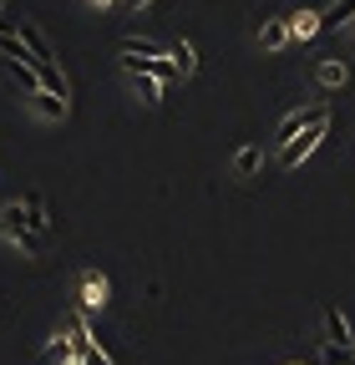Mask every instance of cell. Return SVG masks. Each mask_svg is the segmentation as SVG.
<instances>
[{
	"instance_id": "obj_4",
	"label": "cell",
	"mask_w": 355,
	"mask_h": 365,
	"mask_svg": "<svg viewBox=\"0 0 355 365\" xmlns=\"http://www.w3.org/2000/svg\"><path fill=\"white\" fill-rule=\"evenodd\" d=\"M325 117H330V102H315V107H299V112H289V117L274 127V143H279V148H289L304 127H315V122H325Z\"/></svg>"
},
{
	"instance_id": "obj_2",
	"label": "cell",
	"mask_w": 355,
	"mask_h": 365,
	"mask_svg": "<svg viewBox=\"0 0 355 365\" xmlns=\"http://www.w3.org/2000/svg\"><path fill=\"white\" fill-rule=\"evenodd\" d=\"M66 335H71V345H76V360H86V365H117V360L102 350V340L86 330L81 314H66Z\"/></svg>"
},
{
	"instance_id": "obj_15",
	"label": "cell",
	"mask_w": 355,
	"mask_h": 365,
	"mask_svg": "<svg viewBox=\"0 0 355 365\" xmlns=\"http://www.w3.org/2000/svg\"><path fill=\"white\" fill-rule=\"evenodd\" d=\"M259 163H264V153H259L254 143H244V148L234 153V173H239V178H254V173H259Z\"/></svg>"
},
{
	"instance_id": "obj_9",
	"label": "cell",
	"mask_w": 355,
	"mask_h": 365,
	"mask_svg": "<svg viewBox=\"0 0 355 365\" xmlns=\"http://www.w3.org/2000/svg\"><path fill=\"white\" fill-rule=\"evenodd\" d=\"M259 41H264V51H279V46H289L294 36H289V16H269L259 26Z\"/></svg>"
},
{
	"instance_id": "obj_3",
	"label": "cell",
	"mask_w": 355,
	"mask_h": 365,
	"mask_svg": "<svg viewBox=\"0 0 355 365\" xmlns=\"http://www.w3.org/2000/svg\"><path fill=\"white\" fill-rule=\"evenodd\" d=\"M325 132H330V117H325V122H315V127H304L289 148H279V168H284V173H294V168H299L309 153H315V148L325 143Z\"/></svg>"
},
{
	"instance_id": "obj_21",
	"label": "cell",
	"mask_w": 355,
	"mask_h": 365,
	"mask_svg": "<svg viewBox=\"0 0 355 365\" xmlns=\"http://www.w3.org/2000/svg\"><path fill=\"white\" fill-rule=\"evenodd\" d=\"M71 365H86V360H71Z\"/></svg>"
},
{
	"instance_id": "obj_16",
	"label": "cell",
	"mask_w": 355,
	"mask_h": 365,
	"mask_svg": "<svg viewBox=\"0 0 355 365\" xmlns=\"http://www.w3.org/2000/svg\"><path fill=\"white\" fill-rule=\"evenodd\" d=\"M46 360H51V365H71V360H76L71 335H51V340H46Z\"/></svg>"
},
{
	"instance_id": "obj_8",
	"label": "cell",
	"mask_w": 355,
	"mask_h": 365,
	"mask_svg": "<svg viewBox=\"0 0 355 365\" xmlns=\"http://www.w3.org/2000/svg\"><path fill=\"white\" fill-rule=\"evenodd\" d=\"M122 56H143V61H163L168 56V41H148V36H122L117 41Z\"/></svg>"
},
{
	"instance_id": "obj_23",
	"label": "cell",
	"mask_w": 355,
	"mask_h": 365,
	"mask_svg": "<svg viewBox=\"0 0 355 365\" xmlns=\"http://www.w3.org/2000/svg\"><path fill=\"white\" fill-rule=\"evenodd\" d=\"M350 365H355V355H350Z\"/></svg>"
},
{
	"instance_id": "obj_11",
	"label": "cell",
	"mask_w": 355,
	"mask_h": 365,
	"mask_svg": "<svg viewBox=\"0 0 355 365\" xmlns=\"http://www.w3.org/2000/svg\"><path fill=\"white\" fill-rule=\"evenodd\" d=\"M168 61L178 66V76H193V71H198V51H193V41H168Z\"/></svg>"
},
{
	"instance_id": "obj_6",
	"label": "cell",
	"mask_w": 355,
	"mask_h": 365,
	"mask_svg": "<svg viewBox=\"0 0 355 365\" xmlns=\"http://www.w3.org/2000/svg\"><path fill=\"white\" fill-rule=\"evenodd\" d=\"M320 335H325L330 350H350V325H345L340 304H325V309H320Z\"/></svg>"
},
{
	"instance_id": "obj_10",
	"label": "cell",
	"mask_w": 355,
	"mask_h": 365,
	"mask_svg": "<svg viewBox=\"0 0 355 365\" xmlns=\"http://www.w3.org/2000/svg\"><path fill=\"white\" fill-rule=\"evenodd\" d=\"M345 81H350V66H345V61H335V56H330V61H320V66H315V86H320V91H340Z\"/></svg>"
},
{
	"instance_id": "obj_20",
	"label": "cell",
	"mask_w": 355,
	"mask_h": 365,
	"mask_svg": "<svg viewBox=\"0 0 355 365\" xmlns=\"http://www.w3.org/2000/svg\"><path fill=\"white\" fill-rule=\"evenodd\" d=\"M0 21H6V0H0Z\"/></svg>"
},
{
	"instance_id": "obj_18",
	"label": "cell",
	"mask_w": 355,
	"mask_h": 365,
	"mask_svg": "<svg viewBox=\"0 0 355 365\" xmlns=\"http://www.w3.org/2000/svg\"><path fill=\"white\" fill-rule=\"evenodd\" d=\"M122 6H127V11H143V6H153V0H122Z\"/></svg>"
},
{
	"instance_id": "obj_17",
	"label": "cell",
	"mask_w": 355,
	"mask_h": 365,
	"mask_svg": "<svg viewBox=\"0 0 355 365\" xmlns=\"http://www.w3.org/2000/svg\"><path fill=\"white\" fill-rule=\"evenodd\" d=\"M132 86H138L143 107H163V81L158 76H132Z\"/></svg>"
},
{
	"instance_id": "obj_12",
	"label": "cell",
	"mask_w": 355,
	"mask_h": 365,
	"mask_svg": "<svg viewBox=\"0 0 355 365\" xmlns=\"http://www.w3.org/2000/svg\"><path fill=\"white\" fill-rule=\"evenodd\" d=\"M325 26H320V16L315 11H289V36L294 41H309V36H320Z\"/></svg>"
},
{
	"instance_id": "obj_19",
	"label": "cell",
	"mask_w": 355,
	"mask_h": 365,
	"mask_svg": "<svg viewBox=\"0 0 355 365\" xmlns=\"http://www.w3.org/2000/svg\"><path fill=\"white\" fill-rule=\"evenodd\" d=\"M92 6H102V11H107V6H112V0H92Z\"/></svg>"
},
{
	"instance_id": "obj_7",
	"label": "cell",
	"mask_w": 355,
	"mask_h": 365,
	"mask_svg": "<svg viewBox=\"0 0 355 365\" xmlns=\"http://www.w3.org/2000/svg\"><path fill=\"white\" fill-rule=\"evenodd\" d=\"M31 112L41 117V122H66V112H71V102L66 97H56V91H31Z\"/></svg>"
},
{
	"instance_id": "obj_22",
	"label": "cell",
	"mask_w": 355,
	"mask_h": 365,
	"mask_svg": "<svg viewBox=\"0 0 355 365\" xmlns=\"http://www.w3.org/2000/svg\"><path fill=\"white\" fill-rule=\"evenodd\" d=\"M0 41H6V31H0Z\"/></svg>"
},
{
	"instance_id": "obj_1",
	"label": "cell",
	"mask_w": 355,
	"mask_h": 365,
	"mask_svg": "<svg viewBox=\"0 0 355 365\" xmlns=\"http://www.w3.org/2000/svg\"><path fill=\"white\" fill-rule=\"evenodd\" d=\"M0 239H11L21 254H31V259H46V249H51V239H41L36 228L26 223V208L21 203H6L0 208Z\"/></svg>"
},
{
	"instance_id": "obj_13",
	"label": "cell",
	"mask_w": 355,
	"mask_h": 365,
	"mask_svg": "<svg viewBox=\"0 0 355 365\" xmlns=\"http://www.w3.org/2000/svg\"><path fill=\"white\" fill-rule=\"evenodd\" d=\"M26 223L36 228L41 239H51V218H46V198H41V193H31V198H26Z\"/></svg>"
},
{
	"instance_id": "obj_14",
	"label": "cell",
	"mask_w": 355,
	"mask_h": 365,
	"mask_svg": "<svg viewBox=\"0 0 355 365\" xmlns=\"http://www.w3.org/2000/svg\"><path fill=\"white\" fill-rule=\"evenodd\" d=\"M325 31H340V26H355V0H335V6L320 16Z\"/></svg>"
},
{
	"instance_id": "obj_5",
	"label": "cell",
	"mask_w": 355,
	"mask_h": 365,
	"mask_svg": "<svg viewBox=\"0 0 355 365\" xmlns=\"http://www.w3.org/2000/svg\"><path fill=\"white\" fill-rule=\"evenodd\" d=\"M107 279H102V269H81V279H76V299L81 309H107Z\"/></svg>"
}]
</instances>
